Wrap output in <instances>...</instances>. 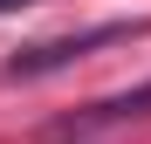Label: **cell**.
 <instances>
[{
  "mask_svg": "<svg viewBox=\"0 0 151 144\" xmlns=\"http://www.w3.org/2000/svg\"><path fill=\"white\" fill-rule=\"evenodd\" d=\"M137 28L131 21H110V28H83V34H62V41H41V48H21L7 62V82H28V76H48V69H69L83 62L89 48H110V41H131Z\"/></svg>",
  "mask_w": 151,
  "mask_h": 144,
  "instance_id": "1",
  "label": "cell"
},
{
  "mask_svg": "<svg viewBox=\"0 0 151 144\" xmlns=\"http://www.w3.org/2000/svg\"><path fill=\"white\" fill-rule=\"evenodd\" d=\"M151 110V82H137V89H124V96H110V103H96V110H83V124H117V117H144Z\"/></svg>",
  "mask_w": 151,
  "mask_h": 144,
  "instance_id": "2",
  "label": "cell"
},
{
  "mask_svg": "<svg viewBox=\"0 0 151 144\" xmlns=\"http://www.w3.org/2000/svg\"><path fill=\"white\" fill-rule=\"evenodd\" d=\"M21 7H35V0H0V14H21Z\"/></svg>",
  "mask_w": 151,
  "mask_h": 144,
  "instance_id": "3",
  "label": "cell"
}]
</instances>
